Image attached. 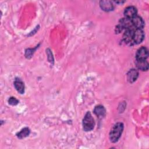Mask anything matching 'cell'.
<instances>
[{
  "label": "cell",
  "instance_id": "cell-1",
  "mask_svg": "<svg viewBox=\"0 0 149 149\" xmlns=\"http://www.w3.org/2000/svg\"><path fill=\"white\" fill-rule=\"evenodd\" d=\"M123 124L121 122H118L113 126L109 133V139L112 143L118 141L123 132Z\"/></svg>",
  "mask_w": 149,
  "mask_h": 149
},
{
  "label": "cell",
  "instance_id": "cell-2",
  "mask_svg": "<svg viewBox=\"0 0 149 149\" xmlns=\"http://www.w3.org/2000/svg\"><path fill=\"white\" fill-rule=\"evenodd\" d=\"M95 126V121L90 112H87L83 120V127L84 130L89 132L92 130Z\"/></svg>",
  "mask_w": 149,
  "mask_h": 149
},
{
  "label": "cell",
  "instance_id": "cell-3",
  "mask_svg": "<svg viewBox=\"0 0 149 149\" xmlns=\"http://www.w3.org/2000/svg\"><path fill=\"white\" fill-rule=\"evenodd\" d=\"M134 29V28H132L125 30V33L123 35V40L124 41V42L126 44L130 46L134 44L133 41V33Z\"/></svg>",
  "mask_w": 149,
  "mask_h": 149
},
{
  "label": "cell",
  "instance_id": "cell-4",
  "mask_svg": "<svg viewBox=\"0 0 149 149\" xmlns=\"http://www.w3.org/2000/svg\"><path fill=\"white\" fill-rule=\"evenodd\" d=\"M144 38V33L142 29H135L133 33V41L134 44L141 43Z\"/></svg>",
  "mask_w": 149,
  "mask_h": 149
},
{
  "label": "cell",
  "instance_id": "cell-5",
  "mask_svg": "<svg viewBox=\"0 0 149 149\" xmlns=\"http://www.w3.org/2000/svg\"><path fill=\"white\" fill-rule=\"evenodd\" d=\"M148 56V51L146 47H140L136 52V60H146Z\"/></svg>",
  "mask_w": 149,
  "mask_h": 149
},
{
  "label": "cell",
  "instance_id": "cell-6",
  "mask_svg": "<svg viewBox=\"0 0 149 149\" xmlns=\"http://www.w3.org/2000/svg\"><path fill=\"white\" fill-rule=\"evenodd\" d=\"M137 9L133 6H129L125 8L124 10L125 17L129 19H132L137 15Z\"/></svg>",
  "mask_w": 149,
  "mask_h": 149
},
{
  "label": "cell",
  "instance_id": "cell-7",
  "mask_svg": "<svg viewBox=\"0 0 149 149\" xmlns=\"http://www.w3.org/2000/svg\"><path fill=\"white\" fill-rule=\"evenodd\" d=\"M133 27L136 29H142L144 26L143 19L139 16L136 15L131 19Z\"/></svg>",
  "mask_w": 149,
  "mask_h": 149
},
{
  "label": "cell",
  "instance_id": "cell-8",
  "mask_svg": "<svg viewBox=\"0 0 149 149\" xmlns=\"http://www.w3.org/2000/svg\"><path fill=\"white\" fill-rule=\"evenodd\" d=\"M100 6L103 10L106 12L111 11L114 9V5L113 2L108 0L101 1L100 2Z\"/></svg>",
  "mask_w": 149,
  "mask_h": 149
},
{
  "label": "cell",
  "instance_id": "cell-9",
  "mask_svg": "<svg viewBox=\"0 0 149 149\" xmlns=\"http://www.w3.org/2000/svg\"><path fill=\"white\" fill-rule=\"evenodd\" d=\"M139 77V72L136 69H132L130 70L127 73V80L130 83H134Z\"/></svg>",
  "mask_w": 149,
  "mask_h": 149
},
{
  "label": "cell",
  "instance_id": "cell-10",
  "mask_svg": "<svg viewBox=\"0 0 149 149\" xmlns=\"http://www.w3.org/2000/svg\"><path fill=\"white\" fill-rule=\"evenodd\" d=\"M94 113L98 118H102L106 115V110L102 105H97L94 109Z\"/></svg>",
  "mask_w": 149,
  "mask_h": 149
},
{
  "label": "cell",
  "instance_id": "cell-11",
  "mask_svg": "<svg viewBox=\"0 0 149 149\" xmlns=\"http://www.w3.org/2000/svg\"><path fill=\"white\" fill-rule=\"evenodd\" d=\"M14 86L16 90L20 93L23 94L24 93V83L19 79H15L14 81Z\"/></svg>",
  "mask_w": 149,
  "mask_h": 149
},
{
  "label": "cell",
  "instance_id": "cell-12",
  "mask_svg": "<svg viewBox=\"0 0 149 149\" xmlns=\"http://www.w3.org/2000/svg\"><path fill=\"white\" fill-rule=\"evenodd\" d=\"M136 65L139 70L143 71L147 70L148 69V63L146 60H136Z\"/></svg>",
  "mask_w": 149,
  "mask_h": 149
},
{
  "label": "cell",
  "instance_id": "cell-13",
  "mask_svg": "<svg viewBox=\"0 0 149 149\" xmlns=\"http://www.w3.org/2000/svg\"><path fill=\"white\" fill-rule=\"evenodd\" d=\"M30 133V130L29 128L24 127L23 129H22L21 131L19 132L16 135L19 139H23V138L28 136L29 135Z\"/></svg>",
  "mask_w": 149,
  "mask_h": 149
},
{
  "label": "cell",
  "instance_id": "cell-14",
  "mask_svg": "<svg viewBox=\"0 0 149 149\" xmlns=\"http://www.w3.org/2000/svg\"><path fill=\"white\" fill-rule=\"evenodd\" d=\"M8 103L11 105H16L19 103V100L15 97H11L8 100Z\"/></svg>",
  "mask_w": 149,
  "mask_h": 149
},
{
  "label": "cell",
  "instance_id": "cell-15",
  "mask_svg": "<svg viewBox=\"0 0 149 149\" xmlns=\"http://www.w3.org/2000/svg\"><path fill=\"white\" fill-rule=\"evenodd\" d=\"M33 51H34V49H27L26 51V54H25L27 58H30L33 54Z\"/></svg>",
  "mask_w": 149,
  "mask_h": 149
}]
</instances>
